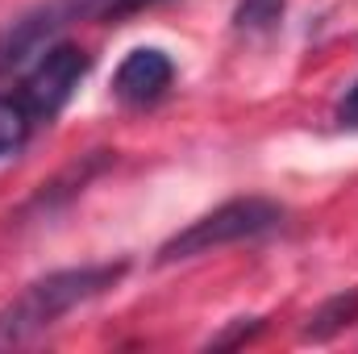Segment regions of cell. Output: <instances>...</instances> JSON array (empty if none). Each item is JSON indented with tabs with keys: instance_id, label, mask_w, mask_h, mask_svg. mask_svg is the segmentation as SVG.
Masks as SVG:
<instances>
[{
	"instance_id": "1",
	"label": "cell",
	"mask_w": 358,
	"mask_h": 354,
	"mask_svg": "<svg viewBox=\"0 0 358 354\" xmlns=\"http://www.w3.org/2000/svg\"><path fill=\"white\" fill-rule=\"evenodd\" d=\"M125 275V263H88L50 271L34 283H25L4 309H0V346H25L38 334L55 330L71 309L104 296Z\"/></svg>"
},
{
	"instance_id": "2",
	"label": "cell",
	"mask_w": 358,
	"mask_h": 354,
	"mask_svg": "<svg viewBox=\"0 0 358 354\" xmlns=\"http://www.w3.org/2000/svg\"><path fill=\"white\" fill-rule=\"evenodd\" d=\"M279 225H283V208H279L275 200L238 196V200H225V204H217L213 213L196 217L187 229L171 234V238L159 246V263H183V259H196V255H213V250H221V246L275 234Z\"/></svg>"
},
{
	"instance_id": "3",
	"label": "cell",
	"mask_w": 358,
	"mask_h": 354,
	"mask_svg": "<svg viewBox=\"0 0 358 354\" xmlns=\"http://www.w3.org/2000/svg\"><path fill=\"white\" fill-rule=\"evenodd\" d=\"M84 76H88V55L80 46H71V42H50L29 63V71L21 76L17 92L25 96V104L34 108L38 121H55L67 108V100L76 96Z\"/></svg>"
},
{
	"instance_id": "4",
	"label": "cell",
	"mask_w": 358,
	"mask_h": 354,
	"mask_svg": "<svg viewBox=\"0 0 358 354\" xmlns=\"http://www.w3.org/2000/svg\"><path fill=\"white\" fill-rule=\"evenodd\" d=\"M176 80V63L159 46H138L121 59L113 76V96L125 104H155Z\"/></svg>"
},
{
	"instance_id": "5",
	"label": "cell",
	"mask_w": 358,
	"mask_h": 354,
	"mask_svg": "<svg viewBox=\"0 0 358 354\" xmlns=\"http://www.w3.org/2000/svg\"><path fill=\"white\" fill-rule=\"evenodd\" d=\"M63 21H67L63 0H59V4H46V8H34V13H25V17H17V21L0 34V80H4L8 71L25 67V63H34V59L50 46L55 29H59Z\"/></svg>"
},
{
	"instance_id": "6",
	"label": "cell",
	"mask_w": 358,
	"mask_h": 354,
	"mask_svg": "<svg viewBox=\"0 0 358 354\" xmlns=\"http://www.w3.org/2000/svg\"><path fill=\"white\" fill-rule=\"evenodd\" d=\"M42 121L34 117V108L25 104L21 92H0V163L21 155V146L29 142V134L38 129Z\"/></svg>"
},
{
	"instance_id": "7",
	"label": "cell",
	"mask_w": 358,
	"mask_h": 354,
	"mask_svg": "<svg viewBox=\"0 0 358 354\" xmlns=\"http://www.w3.org/2000/svg\"><path fill=\"white\" fill-rule=\"evenodd\" d=\"M358 321V288L355 292H346V296H334V300H325L313 317H308V330H304V338H313V342H325V338H334L338 330H346V325H355Z\"/></svg>"
},
{
	"instance_id": "8",
	"label": "cell",
	"mask_w": 358,
	"mask_h": 354,
	"mask_svg": "<svg viewBox=\"0 0 358 354\" xmlns=\"http://www.w3.org/2000/svg\"><path fill=\"white\" fill-rule=\"evenodd\" d=\"M159 0H63L67 21H108V17H125L138 8H150Z\"/></svg>"
},
{
	"instance_id": "9",
	"label": "cell",
	"mask_w": 358,
	"mask_h": 354,
	"mask_svg": "<svg viewBox=\"0 0 358 354\" xmlns=\"http://www.w3.org/2000/svg\"><path fill=\"white\" fill-rule=\"evenodd\" d=\"M283 17V0H238L234 8V25L242 34H267Z\"/></svg>"
},
{
	"instance_id": "10",
	"label": "cell",
	"mask_w": 358,
	"mask_h": 354,
	"mask_svg": "<svg viewBox=\"0 0 358 354\" xmlns=\"http://www.w3.org/2000/svg\"><path fill=\"white\" fill-rule=\"evenodd\" d=\"M255 334H263V317H238L225 334H217L208 346H242V342H250Z\"/></svg>"
},
{
	"instance_id": "11",
	"label": "cell",
	"mask_w": 358,
	"mask_h": 354,
	"mask_svg": "<svg viewBox=\"0 0 358 354\" xmlns=\"http://www.w3.org/2000/svg\"><path fill=\"white\" fill-rule=\"evenodd\" d=\"M338 121H342V125H350V129H358V80L346 88L342 104H338Z\"/></svg>"
}]
</instances>
